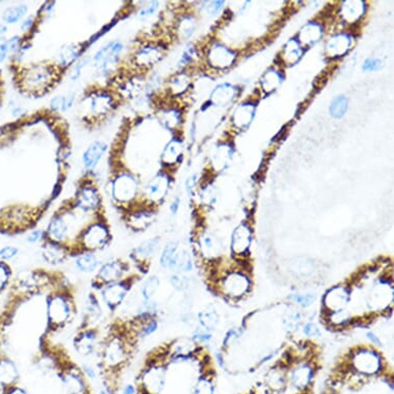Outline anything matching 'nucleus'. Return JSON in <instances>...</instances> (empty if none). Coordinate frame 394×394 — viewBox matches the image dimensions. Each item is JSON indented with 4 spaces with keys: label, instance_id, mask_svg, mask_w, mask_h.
Wrapping results in <instances>:
<instances>
[{
    "label": "nucleus",
    "instance_id": "39",
    "mask_svg": "<svg viewBox=\"0 0 394 394\" xmlns=\"http://www.w3.org/2000/svg\"><path fill=\"white\" fill-rule=\"evenodd\" d=\"M19 252L20 250L18 247H15L12 245L4 246L0 249V261L8 263L19 255Z\"/></svg>",
    "mask_w": 394,
    "mask_h": 394
},
{
    "label": "nucleus",
    "instance_id": "16",
    "mask_svg": "<svg viewBox=\"0 0 394 394\" xmlns=\"http://www.w3.org/2000/svg\"><path fill=\"white\" fill-rule=\"evenodd\" d=\"M162 58L161 49L153 44L138 47L132 56V63L138 69H150Z\"/></svg>",
    "mask_w": 394,
    "mask_h": 394
},
{
    "label": "nucleus",
    "instance_id": "48",
    "mask_svg": "<svg viewBox=\"0 0 394 394\" xmlns=\"http://www.w3.org/2000/svg\"><path fill=\"white\" fill-rule=\"evenodd\" d=\"M299 319H300L299 314H298L297 312H293V313H289V314L287 315V317L285 318L284 322L286 323V325L288 326V327L294 328V327H296V326L298 325Z\"/></svg>",
    "mask_w": 394,
    "mask_h": 394
},
{
    "label": "nucleus",
    "instance_id": "9",
    "mask_svg": "<svg viewBox=\"0 0 394 394\" xmlns=\"http://www.w3.org/2000/svg\"><path fill=\"white\" fill-rule=\"evenodd\" d=\"M160 245V238L154 237L142 240L137 247L132 248L129 253V261L138 274L146 276L152 258Z\"/></svg>",
    "mask_w": 394,
    "mask_h": 394
},
{
    "label": "nucleus",
    "instance_id": "31",
    "mask_svg": "<svg viewBox=\"0 0 394 394\" xmlns=\"http://www.w3.org/2000/svg\"><path fill=\"white\" fill-rule=\"evenodd\" d=\"M182 154V144L178 139H172L163 151L162 159L166 164H174Z\"/></svg>",
    "mask_w": 394,
    "mask_h": 394
},
{
    "label": "nucleus",
    "instance_id": "47",
    "mask_svg": "<svg viewBox=\"0 0 394 394\" xmlns=\"http://www.w3.org/2000/svg\"><path fill=\"white\" fill-rule=\"evenodd\" d=\"M381 60L380 59H375V58H371V59H367L363 66H362V69L364 71H371V70H377L379 69L381 67Z\"/></svg>",
    "mask_w": 394,
    "mask_h": 394
},
{
    "label": "nucleus",
    "instance_id": "28",
    "mask_svg": "<svg viewBox=\"0 0 394 394\" xmlns=\"http://www.w3.org/2000/svg\"><path fill=\"white\" fill-rule=\"evenodd\" d=\"M197 242L200 253L205 258L212 259L215 258L217 255H219L220 246L214 239V237L209 236V234H204V236L199 238Z\"/></svg>",
    "mask_w": 394,
    "mask_h": 394
},
{
    "label": "nucleus",
    "instance_id": "1",
    "mask_svg": "<svg viewBox=\"0 0 394 394\" xmlns=\"http://www.w3.org/2000/svg\"><path fill=\"white\" fill-rule=\"evenodd\" d=\"M138 345L124 319L117 318L108 326L96 353V370L108 394L121 392L125 371L132 362Z\"/></svg>",
    "mask_w": 394,
    "mask_h": 394
},
{
    "label": "nucleus",
    "instance_id": "59",
    "mask_svg": "<svg viewBox=\"0 0 394 394\" xmlns=\"http://www.w3.org/2000/svg\"><path fill=\"white\" fill-rule=\"evenodd\" d=\"M98 394H108V393H107L104 389H102V390H100V391L98 392Z\"/></svg>",
    "mask_w": 394,
    "mask_h": 394
},
{
    "label": "nucleus",
    "instance_id": "2",
    "mask_svg": "<svg viewBox=\"0 0 394 394\" xmlns=\"http://www.w3.org/2000/svg\"><path fill=\"white\" fill-rule=\"evenodd\" d=\"M45 307V334L48 337L64 330L74 321L78 308L71 285L67 283L66 279L47 293Z\"/></svg>",
    "mask_w": 394,
    "mask_h": 394
},
{
    "label": "nucleus",
    "instance_id": "14",
    "mask_svg": "<svg viewBox=\"0 0 394 394\" xmlns=\"http://www.w3.org/2000/svg\"><path fill=\"white\" fill-rule=\"evenodd\" d=\"M103 308L102 301L95 291L88 293L83 308V316L79 328L99 327L100 322L103 319Z\"/></svg>",
    "mask_w": 394,
    "mask_h": 394
},
{
    "label": "nucleus",
    "instance_id": "15",
    "mask_svg": "<svg viewBox=\"0 0 394 394\" xmlns=\"http://www.w3.org/2000/svg\"><path fill=\"white\" fill-rule=\"evenodd\" d=\"M20 370L8 355L0 353V391L11 388L20 382Z\"/></svg>",
    "mask_w": 394,
    "mask_h": 394
},
{
    "label": "nucleus",
    "instance_id": "53",
    "mask_svg": "<svg viewBox=\"0 0 394 394\" xmlns=\"http://www.w3.org/2000/svg\"><path fill=\"white\" fill-rule=\"evenodd\" d=\"M304 332L308 337H316V335L319 334V329L317 328V326L313 323H308L305 326Z\"/></svg>",
    "mask_w": 394,
    "mask_h": 394
},
{
    "label": "nucleus",
    "instance_id": "55",
    "mask_svg": "<svg viewBox=\"0 0 394 394\" xmlns=\"http://www.w3.org/2000/svg\"><path fill=\"white\" fill-rule=\"evenodd\" d=\"M122 394H137V388L134 386L133 383H129L124 385L121 390Z\"/></svg>",
    "mask_w": 394,
    "mask_h": 394
},
{
    "label": "nucleus",
    "instance_id": "19",
    "mask_svg": "<svg viewBox=\"0 0 394 394\" xmlns=\"http://www.w3.org/2000/svg\"><path fill=\"white\" fill-rule=\"evenodd\" d=\"M355 367L364 374H374L380 367V358L375 352L361 351L356 354L354 359Z\"/></svg>",
    "mask_w": 394,
    "mask_h": 394
},
{
    "label": "nucleus",
    "instance_id": "32",
    "mask_svg": "<svg viewBox=\"0 0 394 394\" xmlns=\"http://www.w3.org/2000/svg\"><path fill=\"white\" fill-rule=\"evenodd\" d=\"M28 12V6L26 4H20L16 6L7 7L2 15V20L6 24L18 23Z\"/></svg>",
    "mask_w": 394,
    "mask_h": 394
},
{
    "label": "nucleus",
    "instance_id": "10",
    "mask_svg": "<svg viewBox=\"0 0 394 394\" xmlns=\"http://www.w3.org/2000/svg\"><path fill=\"white\" fill-rule=\"evenodd\" d=\"M100 340L99 327L78 328L72 338V347L80 356L91 357L96 355Z\"/></svg>",
    "mask_w": 394,
    "mask_h": 394
},
{
    "label": "nucleus",
    "instance_id": "20",
    "mask_svg": "<svg viewBox=\"0 0 394 394\" xmlns=\"http://www.w3.org/2000/svg\"><path fill=\"white\" fill-rule=\"evenodd\" d=\"M72 259L75 270L86 274H95L100 264L103 263L100 261L97 253L93 252H84L73 257Z\"/></svg>",
    "mask_w": 394,
    "mask_h": 394
},
{
    "label": "nucleus",
    "instance_id": "25",
    "mask_svg": "<svg viewBox=\"0 0 394 394\" xmlns=\"http://www.w3.org/2000/svg\"><path fill=\"white\" fill-rule=\"evenodd\" d=\"M138 295L142 300L154 299L156 292L160 287V279L157 274H149L138 284Z\"/></svg>",
    "mask_w": 394,
    "mask_h": 394
},
{
    "label": "nucleus",
    "instance_id": "7",
    "mask_svg": "<svg viewBox=\"0 0 394 394\" xmlns=\"http://www.w3.org/2000/svg\"><path fill=\"white\" fill-rule=\"evenodd\" d=\"M134 272L137 271L129 260L122 257L110 259L100 264L91 280V287L93 291L98 292L107 285L124 280Z\"/></svg>",
    "mask_w": 394,
    "mask_h": 394
},
{
    "label": "nucleus",
    "instance_id": "33",
    "mask_svg": "<svg viewBox=\"0 0 394 394\" xmlns=\"http://www.w3.org/2000/svg\"><path fill=\"white\" fill-rule=\"evenodd\" d=\"M197 319L200 324L201 327H203L206 331L214 330L218 323H219V316L215 311H203L197 315Z\"/></svg>",
    "mask_w": 394,
    "mask_h": 394
},
{
    "label": "nucleus",
    "instance_id": "13",
    "mask_svg": "<svg viewBox=\"0 0 394 394\" xmlns=\"http://www.w3.org/2000/svg\"><path fill=\"white\" fill-rule=\"evenodd\" d=\"M170 189V178L165 173H159L148 182L140 194L141 205L156 207L166 196Z\"/></svg>",
    "mask_w": 394,
    "mask_h": 394
},
{
    "label": "nucleus",
    "instance_id": "36",
    "mask_svg": "<svg viewBox=\"0 0 394 394\" xmlns=\"http://www.w3.org/2000/svg\"><path fill=\"white\" fill-rule=\"evenodd\" d=\"M90 61H91V59L88 56H83V57L81 56L80 59L77 60V62L71 66V69L69 72V78L72 82H75L81 78L83 69L89 64Z\"/></svg>",
    "mask_w": 394,
    "mask_h": 394
},
{
    "label": "nucleus",
    "instance_id": "45",
    "mask_svg": "<svg viewBox=\"0 0 394 394\" xmlns=\"http://www.w3.org/2000/svg\"><path fill=\"white\" fill-rule=\"evenodd\" d=\"M349 319V314L343 311V309H339V311L332 312L331 314V321L335 324H342L348 321Z\"/></svg>",
    "mask_w": 394,
    "mask_h": 394
},
{
    "label": "nucleus",
    "instance_id": "42",
    "mask_svg": "<svg viewBox=\"0 0 394 394\" xmlns=\"http://www.w3.org/2000/svg\"><path fill=\"white\" fill-rule=\"evenodd\" d=\"M80 366H81V368H82V371H83L84 375H85V376L87 377V379H88L89 381H94V380L97 379L98 373H97L96 367H94L91 363L84 362V363H82Z\"/></svg>",
    "mask_w": 394,
    "mask_h": 394
},
{
    "label": "nucleus",
    "instance_id": "26",
    "mask_svg": "<svg viewBox=\"0 0 394 394\" xmlns=\"http://www.w3.org/2000/svg\"><path fill=\"white\" fill-rule=\"evenodd\" d=\"M348 301V292L343 287H335L331 289L325 296V304L333 312L342 309Z\"/></svg>",
    "mask_w": 394,
    "mask_h": 394
},
{
    "label": "nucleus",
    "instance_id": "54",
    "mask_svg": "<svg viewBox=\"0 0 394 394\" xmlns=\"http://www.w3.org/2000/svg\"><path fill=\"white\" fill-rule=\"evenodd\" d=\"M4 94H5V83L1 70H0V107L2 106L3 100H4Z\"/></svg>",
    "mask_w": 394,
    "mask_h": 394
},
{
    "label": "nucleus",
    "instance_id": "58",
    "mask_svg": "<svg viewBox=\"0 0 394 394\" xmlns=\"http://www.w3.org/2000/svg\"><path fill=\"white\" fill-rule=\"evenodd\" d=\"M5 32H6V27L3 24L0 23V36H2V34H4Z\"/></svg>",
    "mask_w": 394,
    "mask_h": 394
},
{
    "label": "nucleus",
    "instance_id": "44",
    "mask_svg": "<svg viewBox=\"0 0 394 394\" xmlns=\"http://www.w3.org/2000/svg\"><path fill=\"white\" fill-rule=\"evenodd\" d=\"M63 103H64V95H58L51 99V102H50V107H51V110L55 113H62Z\"/></svg>",
    "mask_w": 394,
    "mask_h": 394
},
{
    "label": "nucleus",
    "instance_id": "23",
    "mask_svg": "<svg viewBox=\"0 0 394 394\" xmlns=\"http://www.w3.org/2000/svg\"><path fill=\"white\" fill-rule=\"evenodd\" d=\"M84 48L78 44H69L61 48L58 55V62L62 69L66 67H71L77 60L80 59Z\"/></svg>",
    "mask_w": 394,
    "mask_h": 394
},
{
    "label": "nucleus",
    "instance_id": "35",
    "mask_svg": "<svg viewBox=\"0 0 394 394\" xmlns=\"http://www.w3.org/2000/svg\"><path fill=\"white\" fill-rule=\"evenodd\" d=\"M13 279V271L11 265L0 261V294L8 287Z\"/></svg>",
    "mask_w": 394,
    "mask_h": 394
},
{
    "label": "nucleus",
    "instance_id": "38",
    "mask_svg": "<svg viewBox=\"0 0 394 394\" xmlns=\"http://www.w3.org/2000/svg\"><path fill=\"white\" fill-rule=\"evenodd\" d=\"M214 386L206 377H200L193 388V394H213Z\"/></svg>",
    "mask_w": 394,
    "mask_h": 394
},
{
    "label": "nucleus",
    "instance_id": "11",
    "mask_svg": "<svg viewBox=\"0 0 394 394\" xmlns=\"http://www.w3.org/2000/svg\"><path fill=\"white\" fill-rule=\"evenodd\" d=\"M156 207L139 205L122 214L125 225L133 232L145 231L155 220Z\"/></svg>",
    "mask_w": 394,
    "mask_h": 394
},
{
    "label": "nucleus",
    "instance_id": "8",
    "mask_svg": "<svg viewBox=\"0 0 394 394\" xmlns=\"http://www.w3.org/2000/svg\"><path fill=\"white\" fill-rule=\"evenodd\" d=\"M70 201L75 208L85 214L94 215L103 213L102 193L92 179L81 184Z\"/></svg>",
    "mask_w": 394,
    "mask_h": 394
},
{
    "label": "nucleus",
    "instance_id": "50",
    "mask_svg": "<svg viewBox=\"0 0 394 394\" xmlns=\"http://www.w3.org/2000/svg\"><path fill=\"white\" fill-rule=\"evenodd\" d=\"M7 57H8L7 39L3 36H0V62H3Z\"/></svg>",
    "mask_w": 394,
    "mask_h": 394
},
{
    "label": "nucleus",
    "instance_id": "40",
    "mask_svg": "<svg viewBox=\"0 0 394 394\" xmlns=\"http://www.w3.org/2000/svg\"><path fill=\"white\" fill-rule=\"evenodd\" d=\"M25 240L30 245L41 244L45 240V229H31Z\"/></svg>",
    "mask_w": 394,
    "mask_h": 394
},
{
    "label": "nucleus",
    "instance_id": "4",
    "mask_svg": "<svg viewBox=\"0 0 394 394\" xmlns=\"http://www.w3.org/2000/svg\"><path fill=\"white\" fill-rule=\"evenodd\" d=\"M113 236L104 214L100 215L83 230L75 242L71 258L84 252H102L112 242Z\"/></svg>",
    "mask_w": 394,
    "mask_h": 394
},
{
    "label": "nucleus",
    "instance_id": "5",
    "mask_svg": "<svg viewBox=\"0 0 394 394\" xmlns=\"http://www.w3.org/2000/svg\"><path fill=\"white\" fill-rule=\"evenodd\" d=\"M110 193L114 205L121 209V214L141 205L139 181L132 172H117L111 181Z\"/></svg>",
    "mask_w": 394,
    "mask_h": 394
},
{
    "label": "nucleus",
    "instance_id": "22",
    "mask_svg": "<svg viewBox=\"0 0 394 394\" xmlns=\"http://www.w3.org/2000/svg\"><path fill=\"white\" fill-rule=\"evenodd\" d=\"M248 279L240 274H232L225 279L223 287L230 296H240L248 290Z\"/></svg>",
    "mask_w": 394,
    "mask_h": 394
},
{
    "label": "nucleus",
    "instance_id": "46",
    "mask_svg": "<svg viewBox=\"0 0 394 394\" xmlns=\"http://www.w3.org/2000/svg\"><path fill=\"white\" fill-rule=\"evenodd\" d=\"M181 30L183 35L185 37H189L192 33H193V22L190 18L184 19L181 24Z\"/></svg>",
    "mask_w": 394,
    "mask_h": 394
},
{
    "label": "nucleus",
    "instance_id": "43",
    "mask_svg": "<svg viewBox=\"0 0 394 394\" xmlns=\"http://www.w3.org/2000/svg\"><path fill=\"white\" fill-rule=\"evenodd\" d=\"M291 298L303 307L309 306L315 300V296L313 294H294L291 296Z\"/></svg>",
    "mask_w": 394,
    "mask_h": 394
},
{
    "label": "nucleus",
    "instance_id": "24",
    "mask_svg": "<svg viewBox=\"0 0 394 394\" xmlns=\"http://www.w3.org/2000/svg\"><path fill=\"white\" fill-rule=\"evenodd\" d=\"M251 242V232L246 225H241L233 232L231 246L236 254H242L248 250Z\"/></svg>",
    "mask_w": 394,
    "mask_h": 394
},
{
    "label": "nucleus",
    "instance_id": "52",
    "mask_svg": "<svg viewBox=\"0 0 394 394\" xmlns=\"http://www.w3.org/2000/svg\"><path fill=\"white\" fill-rule=\"evenodd\" d=\"M193 339L200 343H206L211 340V334H209L206 330H196L195 333L193 334Z\"/></svg>",
    "mask_w": 394,
    "mask_h": 394
},
{
    "label": "nucleus",
    "instance_id": "12",
    "mask_svg": "<svg viewBox=\"0 0 394 394\" xmlns=\"http://www.w3.org/2000/svg\"><path fill=\"white\" fill-rule=\"evenodd\" d=\"M83 104L88 108L89 116L99 118L110 113L115 106V97L108 91L97 90L90 92L82 99Z\"/></svg>",
    "mask_w": 394,
    "mask_h": 394
},
{
    "label": "nucleus",
    "instance_id": "57",
    "mask_svg": "<svg viewBox=\"0 0 394 394\" xmlns=\"http://www.w3.org/2000/svg\"><path fill=\"white\" fill-rule=\"evenodd\" d=\"M367 335H368V338H370V339H371V340H372L374 343H380V345H381V343H380L379 339H377L373 333H368Z\"/></svg>",
    "mask_w": 394,
    "mask_h": 394
},
{
    "label": "nucleus",
    "instance_id": "30",
    "mask_svg": "<svg viewBox=\"0 0 394 394\" xmlns=\"http://www.w3.org/2000/svg\"><path fill=\"white\" fill-rule=\"evenodd\" d=\"M179 251L178 241H170L163 247L160 257H159V264L164 270H170V266L173 260L175 254Z\"/></svg>",
    "mask_w": 394,
    "mask_h": 394
},
{
    "label": "nucleus",
    "instance_id": "17",
    "mask_svg": "<svg viewBox=\"0 0 394 394\" xmlns=\"http://www.w3.org/2000/svg\"><path fill=\"white\" fill-rule=\"evenodd\" d=\"M40 256L46 263L51 266L61 265L70 259L66 248L46 240L40 244Z\"/></svg>",
    "mask_w": 394,
    "mask_h": 394
},
{
    "label": "nucleus",
    "instance_id": "6",
    "mask_svg": "<svg viewBox=\"0 0 394 394\" xmlns=\"http://www.w3.org/2000/svg\"><path fill=\"white\" fill-rule=\"evenodd\" d=\"M144 278V275L134 272L124 280L107 285L98 291L100 301L104 305L110 314H116L126 301L134 287H137Z\"/></svg>",
    "mask_w": 394,
    "mask_h": 394
},
{
    "label": "nucleus",
    "instance_id": "56",
    "mask_svg": "<svg viewBox=\"0 0 394 394\" xmlns=\"http://www.w3.org/2000/svg\"><path fill=\"white\" fill-rule=\"evenodd\" d=\"M180 205H181V200H180V198H179V197L174 198V199L172 200V203L171 204V206H170L171 213L172 215H175V214H177V213L179 212V209H180Z\"/></svg>",
    "mask_w": 394,
    "mask_h": 394
},
{
    "label": "nucleus",
    "instance_id": "29",
    "mask_svg": "<svg viewBox=\"0 0 394 394\" xmlns=\"http://www.w3.org/2000/svg\"><path fill=\"white\" fill-rule=\"evenodd\" d=\"M312 377V368L308 365H301L293 372L291 382L295 388H305Z\"/></svg>",
    "mask_w": 394,
    "mask_h": 394
},
{
    "label": "nucleus",
    "instance_id": "37",
    "mask_svg": "<svg viewBox=\"0 0 394 394\" xmlns=\"http://www.w3.org/2000/svg\"><path fill=\"white\" fill-rule=\"evenodd\" d=\"M170 283L173 289L177 291L183 292L189 288V280L186 278L184 274L181 273H173L170 276Z\"/></svg>",
    "mask_w": 394,
    "mask_h": 394
},
{
    "label": "nucleus",
    "instance_id": "34",
    "mask_svg": "<svg viewBox=\"0 0 394 394\" xmlns=\"http://www.w3.org/2000/svg\"><path fill=\"white\" fill-rule=\"evenodd\" d=\"M347 107H348V99L345 96L340 95L332 100L329 108L330 115L334 117V118H342V117L345 115Z\"/></svg>",
    "mask_w": 394,
    "mask_h": 394
},
{
    "label": "nucleus",
    "instance_id": "51",
    "mask_svg": "<svg viewBox=\"0 0 394 394\" xmlns=\"http://www.w3.org/2000/svg\"><path fill=\"white\" fill-rule=\"evenodd\" d=\"M1 394H29L27 389H25L24 387L20 386V385H15V386L11 387V388H7L5 390L0 391Z\"/></svg>",
    "mask_w": 394,
    "mask_h": 394
},
{
    "label": "nucleus",
    "instance_id": "18",
    "mask_svg": "<svg viewBox=\"0 0 394 394\" xmlns=\"http://www.w3.org/2000/svg\"><path fill=\"white\" fill-rule=\"evenodd\" d=\"M106 151L107 145L104 141L96 140L92 142V144L85 150V152L83 153L82 161L84 167H85L88 171H93L99 163V161L103 158Z\"/></svg>",
    "mask_w": 394,
    "mask_h": 394
},
{
    "label": "nucleus",
    "instance_id": "21",
    "mask_svg": "<svg viewBox=\"0 0 394 394\" xmlns=\"http://www.w3.org/2000/svg\"><path fill=\"white\" fill-rule=\"evenodd\" d=\"M124 50V45L119 39H113L108 40L104 45L100 47L95 54L92 57V62L97 66L99 63H102L106 58L112 56H120Z\"/></svg>",
    "mask_w": 394,
    "mask_h": 394
},
{
    "label": "nucleus",
    "instance_id": "49",
    "mask_svg": "<svg viewBox=\"0 0 394 394\" xmlns=\"http://www.w3.org/2000/svg\"><path fill=\"white\" fill-rule=\"evenodd\" d=\"M74 102H75V93H73V92L64 95V103H63L62 113L69 112L70 108L73 106Z\"/></svg>",
    "mask_w": 394,
    "mask_h": 394
},
{
    "label": "nucleus",
    "instance_id": "27",
    "mask_svg": "<svg viewBox=\"0 0 394 394\" xmlns=\"http://www.w3.org/2000/svg\"><path fill=\"white\" fill-rule=\"evenodd\" d=\"M193 267V262H192V258L190 253L186 249L179 250L178 253L175 254L173 260L170 266V270L174 273H190Z\"/></svg>",
    "mask_w": 394,
    "mask_h": 394
},
{
    "label": "nucleus",
    "instance_id": "41",
    "mask_svg": "<svg viewBox=\"0 0 394 394\" xmlns=\"http://www.w3.org/2000/svg\"><path fill=\"white\" fill-rule=\"evenodd\" d=\"M158 5H159V2L151 1L147 5L142 6L140 10L138 11V13H137L138 18L145 19V18H148V17H150V16L154 15L156 13V11L158 10Z\"/></svg>",
    "mask_w": 394,
    "mask_h": 394
},
{
    "label": "nucleus",
    "instance_id": "3",
    "mask_svg": "<svg viewBox=\"0 0 394 394\" xmlns=\"http://www.w3.org/2000/svg\"><path fill=\"white\" fill-rule=\"evenodd\" d=\"M15 87L21 94L40 96L60 79L62 69L54 64H21L8 66Z\"/></svg>",
    "mask_w": 394,
    "mask_h": 394
}]
</instances>
